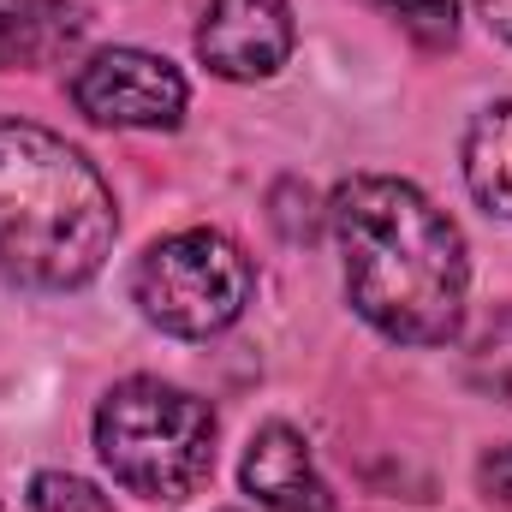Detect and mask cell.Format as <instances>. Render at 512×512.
Wrapping results in <instances>:
<instances>
[{
    "mask_svg": "<svg viewBox=\"0 0 512 512\" xmlns=\"http://www.w3.org/2000/svg\"><path fill=\"white\" fill-rule=\"evenodd\" d=\"M352 310L399 346H447L465 328V233L417 185L358 173L328 197Z\"/></svg>",
    "mask_w": 512,
    "mask_h": 512,
    "instance_id": "obj_1",
    "label": "cell"
},
{
    "mask_svg": "<svg viewBox=\"0 0 512 512\" xmlns=\"http://www.w3.org/2000/svg\"><path fill=\"white\" fill-rule=\"evenodd\" d=\"M120 209L84 149L30 120H0V268L42 292L102 274Z\"/></svg>",
    "mask_w": 512,
    "mask_h": 512,
    "instance_id": "obj_2",
    "label": "cell"
},
{
    "mask_svg": "<svg viewBox=\"0 0 512 512\" xmlns=\"http://www.w3.org/2000/svg\"><path fill=\"white\" fill-rule=\"evenodd\" d=\"M215 411L191 387H173L161 376H131L108 387L96 405V453L114 471V483L155 501L179 507L191 501L215 471Z\"/></svg>",
    "mask_w": 512,
    "mask_h": 512,
    "instance_id": "obj_3",
    "label": "cell"
},
{
    "mask_svg": "<svg viewBox=\"0 0 512 512\" xmlns=\"http://www.w3.org/2000/svg\"><path fill=\"white\" fill-rule=\"evenodd\" d=\"M251 292H256L251 256L215 227H185L173 239H155L137 256V274H131L137 310L173 340L227 334L245 316Z\"/></svg>",
    "mask_w": 512,
    "mask_h": 512,
    "instance_id": "obj_4",
    "label": "cell"
},
{
    "mask_svg": "<svg viewBox=\"0 0 512 512\" xmlns=\"http://www.w3.org/2000/svg\"><path fill=\"white\" fill-rule=\"evenodd\" d=\"M72 102L84 120L114 131H167L185 120V72L149 48H102L72 72Z\"/></svg>",
    "mask_w": 512,
    "mask_h": 512,
    "instance_id": "obj_5",
    "label": "cell"
},
{
    "mask_svg": "<svg viewBox=\"0 0 512 512\" xmlns=\"http://www.w3.org/2000/svg\"><path fill=\"white\" fill-rule=\"evenodd\" d=\"M292 0H209L197 24V60L227 84H262L292 60Z\"/></svg>",
    "mask_w": 512,
    "mask_h": 512,
    "instance_id": "obj_6",
    "label": "cell"
},
{
    "mask_svg": "<svg viewBox=\"0 0 512 512\" xmlns=\"http://www.w3.org/2000/svg\"><path fill=\"white\" fill-rule=\"evenodd\" d=\"M239 483H245V495H256L262 512H340L328 477L310 459V441L286 423H262L251 435Z\"/></svg>",
    "mask_w": 512,
    "mask_h": 512,
    "instance_id": "obj_7",
    "label": "cell"
},
{
    "mask_svg": "<svg viewBox=\"0 0 512 512\" xmlns=\"http://www.w3.org/2000/svg\"><path fill=\"white\" fill-rule=\"evenodd\" d=\"M84 12L60 0H0V72L6 66H48L78 48Z\"/></svg>",
    "mask_w": 512,
    "mask_h": 512,
    "instance_id": "obj_8",
    "label": "cell"
},
{
    "mask_svg": "<svg viewBox=\"0 0 512 512\" xmlns=\"http://www.w3.org/2000/svg\"><path fill=\"white\" fill-rule=\"evenodd\" d=\"M465 185L489 215L512 221V102H495L471 120V131H465Z\"/></svg>",
    "mask_w": 512,
    "mask_h": 512,
    "instance_id": "obj_9",
    "label": "cell"
},
{
    "mask_svg": "<svg viewBox=\"0 0 512 512\" xmlns=\"http://www.w3.org/2000/svg\"><path fill=\"white\" fill-rule=\"evenodd\" d=\"M465 376H471L477 393H489V399L512 405V304H507V310H495V316H489V328L477 334Z\"/></svg>",
    "mask_w": 512,
    "mask_h": 512,
    "instance_id": "obj_10",
    "label": "cell"
},
{
    "mask_svg": "<svg viewBox=\"0 0 512 512\" xmlns=\"http://www.w3.org/2000/svg\"><path fill=\"white\" fill-rule=\"evenodd\" d=\"M387 12L417 48H453L459 42V0H370Z\"/></svg>",
    "mask_w": 512,
    "mask_h": 512,
    "instance_id": "obj_11",
    "label": "cell"
},
{
    "mask_svg": "<svg viewBox=\"0 0 512 512\" xmlns=\"http://www.w3.org/2000/svg\"><path fill=\"white\" fill-rule=\"evenodd\" d=\"M30 512H114V501L72 471H36L30 477Z\"/></svg>",
    "mask_w": 512,
    "mask_h": 512,
    "instance_id": "obj_12",
    "label": "cell"
},
{
    "mask_svg": "<svg viewBox=\"0 0 512 512\" xmlns=\"http://www.w3.org/2000/svg\"><path fill=\"white\" fill-rule=\"evenodd\" d=\"M477 483L495 507H512V447H495L483 465H477Z\"/></svg>",
    "mask_w": 512,
    "mask_h": 512,
    "instance_id": "obj_13",
    "label": "cell"
},
{
    "mask_svg": "<svg viewBox=\"0 0 512 512\" xmlns=\"http://www.w3.org/2000/svg\"><path fill=\"white\" fill-rule=\"evenodd\" d=\"M477 12H483V24H489L501 42H512V0H477Z\"/></svg>",
    "mask_w": 512,
    "mask_h": 512,
    "instance_id": "obj_14",
    "label": "cell"
}]
</instances>
